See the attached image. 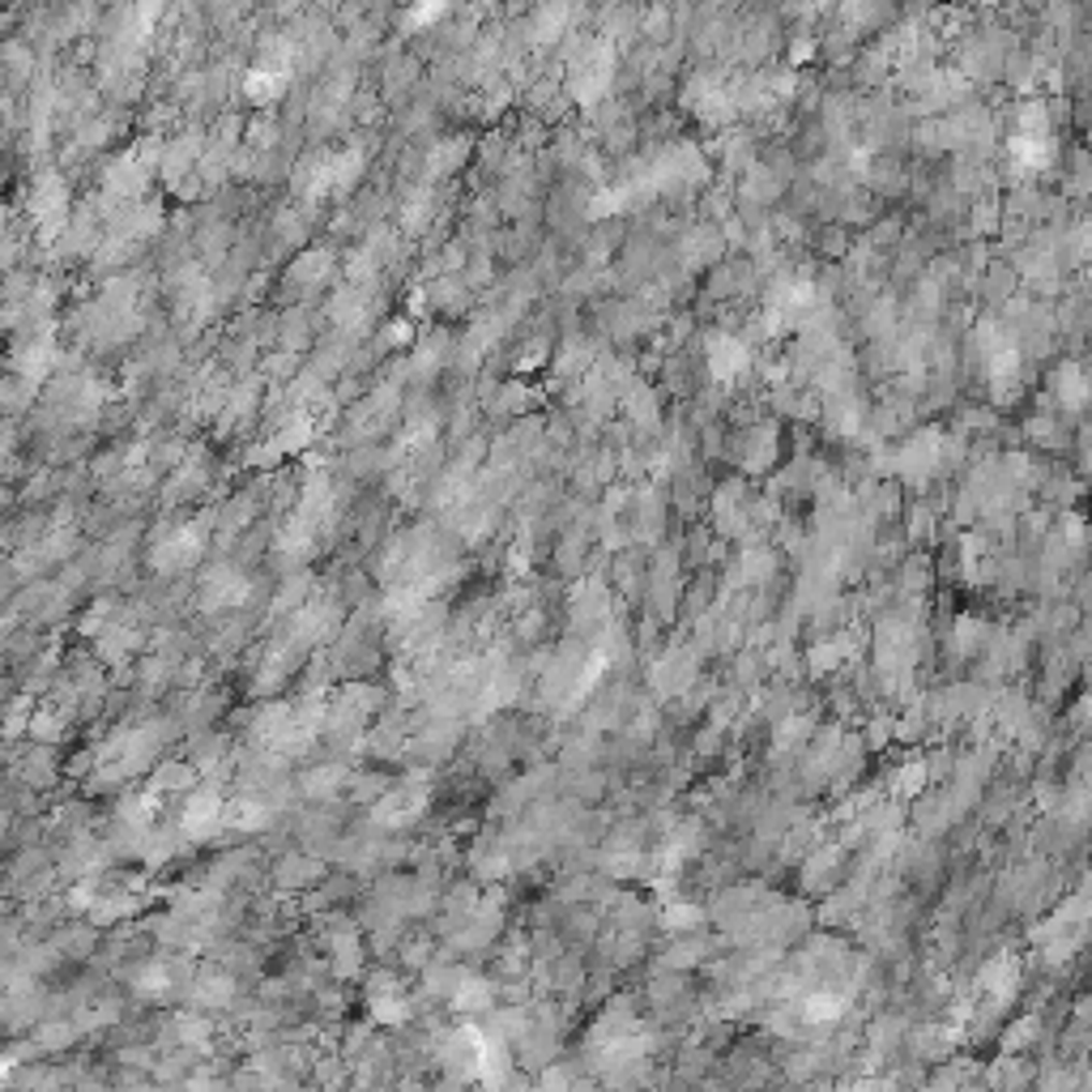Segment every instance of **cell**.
I'll use <instances>...</instances> for the list:
<instances>
[{
    "label": "cell",
    "mask_w": 1092,
    "mask_h": 1092,
    "mask_svg": "<svg viewBox=\"0 0 1092 1092\" xmlns=\"http://www.w3.org/2000/svg\"><path fill=\"white\" fill-rule=\"evenodd\" d=\"M423 807H427V790H423V785H393V790L371 807V820H375L380 828H405V824H414V820L423 815Z\"/></svg>",
    "instance_id": "3957f363"
},
{
    "label": "cell",
    "mask_w": 1092,
    "mask_h": 1092,
    "mask_svg": "<svg viewBox=\"0 0 1092 1092\" xmlns=\"http://www.w3.org/2000/svg\"><path fill=\"white\" fill-rule=\"evenodd\" d=\"M188 994H192V1007L218 1012V1007H231V1003H235V982H231V973H222V969H201V973L192 977Z\"/></svg>",
    "instance_id": "52a82bcc"
},
{
    "label": "cell",
    "mask_w": 1092,
    "mask_h": 1092,
    "mask_svg": "<svg viewBox=\"0 0 1092 1092\" xmlns=\"http://www.w3.org/2000/svg\"><path fill=\"white\" fill-rule=\"evenodd\" d=\"M316 875V862H308V858H291L282 871H278V884L282 888H295V884H308Z\"/></svg>",
    "instance_id": "2e32d148"
},
{
    "label": "cell",
    "mask_w": 1092,
    "mask_h": 1092,
    "mask_svg": "<svg viewBox=\"0 0 1092 1092\" xmlns=\"http://www.w3.org/2000/svg\"><path fill=\"white\" fill-rule=\"evenodd\" d=\"M188 785H196V768L192 764H163L154 777H150V794H183Z\"/></svg>",
    "instance_id": "4fadbf2b"
},
{
    "label": "cell",
    "mask_w": 1092,
    "mask_h": 1092,
    "mask_svg": "<svg viewBox=\"0 0 1092 1092\" xmlns=\"http://www.w3.org/2000/svg\"><path fill=\"white\" fill-rule=\"evenodd\" d=\"M921 785H926V768H921V764H905L901 777H897V790H901V794H917Z\"/></svg>",
    "instance_id": "ac0fdd59"
},
{
    "label": "cell",
    "mask_w": 1092,
    "mask_h": 1092,
    "mask_svg": "<svg viewBox=\"0 0 1092 1092\" xmlns=\"http://www.w3.org/2000/svg\"><path fill=\"white\" fill-rule=\"evenodd\" d=\"M371 1016H375V1024H388V1029H397V1024H405L410 1016H414V1007H410V994L401 990V982L397 977H388V973H375L371 977Z\"/></svg>",
    "instance_id": "5b68a950"
},
{
    "label": "cell",
    "mask_w": 1092,
    "mask_h": 1092,
    "mask_svg": "<svg viewBox=\"0 0 1092 1092\" xmlns=\"http://www.w3.org/2000/svg\"><path fill=\"white\" fill-rule=\"evenodd\" d=\"M342 785H346V768L342 764H325V768H312L304 777V794L308 798H334Z\"/></svg>",
    "instance_id": "5bb4252c"
},
{
    "label": "cell",
    "mask_w": 1092,
    "mask_h": 1092,
    "mask_svg": "<svg viewBox=\"0 0 1092 1092\" xmlns=\"http://www.w3.org/2000/svg\"><path fill=\"white\" fill-rule=\"evenodd\" d=\"M244 597H248V580L239 572H231V567L209 572L205 585H201V606L205 610H235Z\"/></svg>",
    "instance_id": "8992f818"
},
{
    "label": "cell",
    "mask_w": 1092,
    "mask_h": 1092,
    "mask_svg": "<svg viewBox=\"0 0 1092 1092\" xmlns=\"http://www.w3.org/2000/svg\"><path fill=\"white\" fill-rule=\"evenodd\" d=\"M286 86H291V69H265V64H256V69L248 73V82H244V94H248L252 103H278V99L286 94Z\"/></svg>",
    "instance_id": "30bf717a"
},
{
    "label": "cell",
    "mask_w": 1092,
    "mask_h": 1092,
    "mask_svg": "<svg viewBox=\"0 0 1092 1092\" xmlns=\"http://www.w3.org/2000/svg\"><path fill=\"white\" fill-rule=\"evenodd\" d=\"M1084 461H1089V470H1092V448H1089V457H1084Z\"/></svg>",
    "instance_id": "44dd1931"
},
{
    "label": "cell",
    "mask_w": 1092,
    "mask_h": 1092,
    "mask_svg": "<svg viewBox=\"0 0 1092 1092\" xmlns=\"http://www.w3.org/2000/svg\"><path fill=\"white\" fill-rule=\"evenodd\" d=\"M696 921H700V910H692V905L666 910V926H670V930H696Z\"/></svg>",
    "instance_id": "e0dca14e"
},
{
    "label": "cell",
    "mask_w": 1092,
    "mask_h": 1092,
    "mask_svg": "<svg viewBox=\"0 0 1092 1092\" xmlns=\"http://www.w3.org/2000/svg\"><path fill=\"white\" fill-rule=\"evenodd\" d=\"M448 9L444 4H423V9H410L405 13V26H423V21H436V17H444Z\"/></svg>",
    "instance_id": "d6986e66"
},
{
    "label": "cell",
    "mask_w": 1092,
    "mask_h": 1092,
    "mask_svg": "<svg viewBox=\"0 0 1092 1092\" xmlns=\"http://www.w3.org/2000/svg\"><path fill=\"white\" fill-rule=\"evenodd\" d=\"M183 1089H188V1092H222V1084H218L213 1076H201V1072H196V1076H192Z\"/></svg>",
    "instance_id": "ffe728a7"
},
{
    "label": "cell",
    "mask_w": 1092,
    "mask_h": 1092,
    "mask_svg": "<svg viewBox=\"0 0 1092 1092\" xmlns=\"http://www.w3.org/2000/svg\"><path fill=\"white\" fill-rule=\"evenodd\" d=\"M1089 713H1092V688H1089Z\"/></svg>",
    "instance_id": "7402d4cb"
},
{
    "label": "cell",
    "mask_w": 1092,
    "mask_h": 1092,
    "mask_svg": "<svg viewBox=\"0 0 1092 1092\" xmlns=\"http://www.w3.org/2000/svg\"><path fill=\"white\" fill-rule=\"evenodd\" d=\"M1012 150H1016V159H1020L1024 167H1046V163H1050V154H1054V146H1050V120H1046V112H1042L1037 103L1024 107L1020 129H1016V137H1012Z\"/></svg>",
    "instance_id": "7a4b0ae2"
},
{
    "label": "cell",
    "mask_w": 1092,
    "mask_h": 1092,
    "mask_svg": "<svg viewBox=\"0 0 1092 1092\" xmlns=\"http://www.w3.org/2000/svg\"><path fill=\"white\" fill-rule=\"evenodd\" d=\"M222 828H226V802H222V794H218L213 785L192 790V794L183 798V811H180L183 841H213Z\"/></svg>",
    "instance_id": "6da1fadb"
},
{
    "label": "cell",
    "mask_w": 1092,
    "mask_h": 1092,
    "mask_svg": "<svg viewBox=\"0 0 1092 1092\" xmlns=\"http://www.w3.org/2000/svg\"><path fill=\"white\" fill-rule=\"evenodd\" d=\"M359 964H364V951H359L355 930L334 934V969H338V977H355V973H359Z\"/></svg>",
    "instance_id": "9a60e30c"
},
{
    "label": "cell",
    "mask_w": 1092,
    "mask_h": 1092,
    "mask_svg": "<svg viewBox=\"0 0 1092 1092\" xmlns=\"http://www.w3.org/2000/svg\"><path fill=\"white\" fill-rule=\"evenodd\" d=\"M205 550V530L201 526H176L172 534H163V543L154 546V567L159 572H183L201 559Z\"/></svg>",
    "instance_id": "277c9868"
},
{
    "label": "cell",
    "mask_w": 1092,
    "mask_h": 1092,
    "mask_svg": "<svg viewBox=\"0 0 1092 1092\" xmlns=\"http://www.w3.org/2000/svg\"><path fill=\"white\" fill-rule=\"evenodd\" d=\"M491 1007H496V986L487 977L466 973L461 990L453 994V1012H461V1016H491Z\"/></svg>",
    "instance_id": "9c48e42d"
},
{
    "label": "cell",
    "mask_w": 1092,
    "mask_h": 1092,
    "mask_svg": "<svg viewBox=\"0 0 1092 1092\" xmlns=\"http://www.w3.org/2000/svg\"><path fill=\"white\" fill-rule=\"evenodd\" d=\"M934 461H939V436L913 440L901 448V474H910V478H926L934 470Z\"/></svg>",
    "instance_id": "7c38bea8"
},
{
    "label": "cell",
    "mask_w": 1092,
    "mask_h": 1092,
    "mask_svg": "<svg viewBox=\"0 0 1092 1092\" xmlns=\"http://www.w3.org/2000/svg\"><path fill=\"white\" fill-rule=\"evenodd\" d=\"M1054 397L1063 410H1084L1092 401V375H1084L1080 364H1063L1054 371Z\"/></svg>",
    "instance_id": "ba28073f"
},
{
    "label": "cell",
    "mask_w": 1092,
    "mask_h": 1092,
    "mask_svg": "<svg viewBox=\"0 0 1092 1092\" xmlns=\"http://www.w3.org/2000/svg\"><path fill=\"white\" fill-rule=\"evenodd\" d=\"M709 364H713V375H718V380H734V375L747 371L751 355H747V346H742L738 338H713V342H709Z\"/></svg>",
    "instance_id": "8fae6325"
}]
</instances>
